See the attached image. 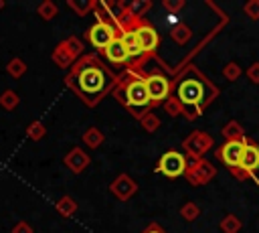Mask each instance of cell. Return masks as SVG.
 Wrapping results in <instances>:
<instances>
[{"instance_id": "7", "label": "cell", "mask_w": 259, "mask_h": 233, "mask_svg": "<svg viewBox=\"0 0 259 233\" xmlns=\"http://www.w3.org/2000/svg\"><path fill=\"white\" fill-rule=\"evenodd\" d=\"M132 26H134V30H136V36H138V41H140L144 53H146V55H148V53H154V51L158 49V45H160V34H158V30H156L152 24H148L146 20H132Z\"/></svg>"}, {"instance_id": "10", "label": "cell", "mask_w": 259, "mask_h": 233, "mask_svg": "<svg viewBox=\"0 0 259 233\" xmlns=\"http://www.w3.org/2000/svg\"><path fill=\"white\" fill-rule=\"evenodd\" d=\"M259 168V146L251 140H247L245 144V154H243V160H241V166L235 170L237 176H243V174H251V178H255V172Z\"/></svg>"}, {"instance_id": "9", "label": "cell", "mask_w": 259, "mask_h": 233, "mask_svg": "<svg viewBox=\"0 0 259 233\" xmlns=\"http://www.w3.org/2000/svg\"><path fill=\"white\" fill-rule=\"evenodd\" d=\"M119 34H121L123 45H125V49H127L130 65H138V63L146 57V53H144V49H142V45H140V41H138V36H136V30H134L132 22H130V24H123L121 30H119Z\"/></svg>"}, {"instance_id": "3", "label": "cell", "mask_w": 259, "mask_h": 233, "mask_svg": "<svg viewBox=\"0 0 259 233\" xmlns=\"http://www.w3.org/2000/svg\"><path fill=\"white\" fill-rule=\"evenodd\" d=\"M117 36H119V30H117L111 22H107V20H103V18H97V20L93 22V26L87 30V41H89V45H91L93 49H97L99 53H103Z\"/></svg>"}, {"instance_id": "4", "label": "cell", "mask_w": 259, "mask_h": 233, "mask_svg": "<svg viewBox=\"0 0 259 233\" xmlns=\"http://www.w3.org/2000/svg\"><path fill=\"white\" fill-rule=\"evenodd\" d=\"M245 144H247V138H233V140H227L219 150V158L233 172L241 166V160L245 154Z\"/></svg>"}, {"instance_id": "6", "label": "cell", "mask_w": 259, "mask_h": 233, "mask_svg": "<svg viewBox=\"0 0 259 233\" xmlns=\"http://www.w3.org/2000/svg\"><path fill=\"white\" fill-rule=\"evenodd\" d=\"M156 170H158L160 174L168 176V178H178V176H182L184 170H186V158H184L180 152L170 150V152L162 154V158L158 160Z\"/></svg>"}, {"instance_id": "2", "label": "cell", "mask_w": 259, "mask_h": 233, "mask_svg": "<svg viewBox=\"0 0 259 233\" xmlns=\"http://www.w3.org/2000/svg\"><path fill=\"white\" fill-rule=\"evenodd\" d=\"M115 97H117L123 105H127L132 111H136V115H138V111H142V109H146L148 105H152L144 77H140V75H136V73H132V71L117 83Z\"/></svg>"}, {"instance_id": "12", "label": "cell", "mask_w": 259, "mask_h": 233, "mask_svg": "<svg viewBox=\"0 0 259 233\" xmlns=\"http://www.w3.org/2000/svg\"><path fill=\"white\" fill-rule=\"evenodd\" d=\"M144 233H164V231H162V229H160L158 225H150V227H148V229H146Z\"/></svg>"}, {"instance_id": "5", "label": "cell", "mask_w": 259, "mask_h": 233, "mask_svg": "<svg viewBox=\"0 0 259 233\" xmlns=\"http://www.w3.org/2000/svg\"><path fill=\"white\" fill-rule=\"evenodd\" d=\"M178 99L184 105H200L204 97V85L194 77H184L176 89Z\"/></svg>"}, {"instance_id": "11", "label": "cell", "mask_w": 259, "mask_h": 233, "mask_svg": "<svg viewBox=\"0 0 259 233\" xmlns=\"http://www.w3.org/2000/svg\"><path fill=\"white\" fill-rule=\"evenodd\" d=\"M103 55H105V61L111 63V65H115V67H125V65H130V55H127V49H125V45H123L121 34L103 51Z\"/></svg>"}, {"instance_id": "8", "label": "cell", "mask_w": 259, "mask_h": 233, "mask_svg": "<svg viewBox=\"0 0 259 233\" xmlns=\"http://www.w3.org/2000/svg\"><path fill=\"white\" fill-rule=\"evenodd\" d=\"M144 81H146V89H148L150 101H152L154 105H158L160 101H164V99L170 95V81H168V77H164L162 73L146 75Z\"/></svg>"}, {"instance_id": "1", "label": "cell", "mask_w": 259, "mask_h": 233, "mask_svg": "<svg viewBox=\"0 0 259 233\" xmlns=\"http://www.w3.org/2000/svg\"><path fill=\"white\" fill-rule=\"evenodd\" d=\"M67 83L83 97V99H95L99 97L107 83H109V73L105 71V67L99 63V59L95 57H83L81 61H77L67 77Z\"/></svg>"}]
</instances>
